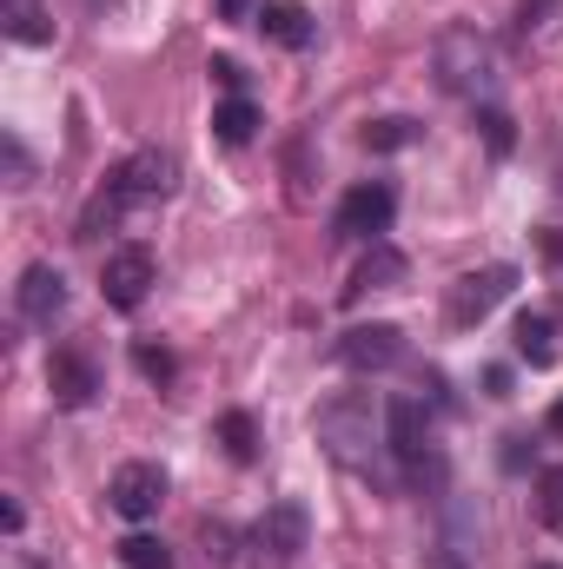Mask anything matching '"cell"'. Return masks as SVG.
<instances>
[{
	"instance_id": "cell-2",
	"label": "cell",
	"mask_w": 563,
	"mask_h": 569,
	"mask_svg": "<svg viewBox=\"0 0 563 569\" xmlns=\"http://www.w3.org/2000/svg\"><path fill=\"white\" fill-rule=\"evenodd\" d=\"M318 443L332 463H345L352 477H385V457H392V437H385V405L372 391H345L332 405H318Z\"/></svg>"
},
{
	"instance_id": "cell-3",
	"label": "cell",
	"mask_w": 563,
	"mask_h": 569,
	"mask_svg": "<svg viewBox=\"0 0 563 569\" xmlns=\"http://www.w3.org/2000/svg\"><path fill=\"white\" fill-rule=\"evenodd\" d=\"M431 73L444 93L471 100V107H497V47L477 33V27H444L437 47H431Z\"/></svg>"
},
{
	"instance_id": "cell-1",
	"label": "cell",
	"mask_w": 563,
	"mask_h": 569,
	"mask_svg": "<svg viewBox=\"0 0 563 569\" xmlns=\"http://www.w3.org/2000/svg\"><path fill=\"white\" fill-rule=\"evenodd\" d=\"M172 192H179V159H172V152H159V146H140V152H127V159L107 172V186H100V192H93V206L80 212V232H73V239H100V232L127 226L134 212L166 206Z\"/></svg>"
},
{
	"instance_id": "cell-14",
	"label": "cell",
	"mask_w": 563,
	"mask_h": 569,
	"mask_svg": "<svg viewBox=\"0 0 563 569\" xmlns=\"http://www.w3.org/2000/svg\"><path fill=\"white\" fill-rule=\"evenodd\" d=\"M405 272H412V259L398 252V246H372L365 259H358V272H352V284H345V305L352 298H365V291H392V284H405Z\"/></svg>"
},
{
	"instance_id": "cell-26",
	"label": "cell",
	"mask_w": 563,
	"mask_h": 569,
	"mask_svg": "<svg viewBox=\"0 0 563 569\" xmlns=\"http://www.w3.org/2000/svg\"><path fill=\"white\" fill-rule=\"evenodd\" d=\"M206 73H213V87H226V93H246V67H239L233 53H213V60H206Z\"/></svg>"
},
{
	"instance_id": "cell-21",
	"label": "cell",
	"mask_w": 563,
	"mask_h": 569,
	"mask_svg": "<svg viewBox=\"0 0 563 569\" xmlns=\"http://www.w3.org/2000/svg\"><path fill=\"white\" fill-rule=\"evenodd\" d=\"M134 365H140V378H152V385H172V378H179V358H172L166 345H152V338L134 345Z\"/></svg>"
},
{
	"instance_id": "cell-6",
	"label": "cell",
	"mask_w": 563,
	"mask_h": 569,
	"mask_svg": "<svg viewBox=\"0 0 563 569\" xmlns=\"http://www.w3.org/2000/svg\"><path fill=\"white\" fill-rule=\"evenodd\" d=\"M517 291V266H484V272H464V279L444 291V318L464 331V325H484L504 298Z\"/></svg>"
},
{
	"instance_id": "cell-31",
	"label": "cell",
	"mask_w": 563,
	"mask_h": 569,
	"mask_svg": "<svg viewBox=\"0 0 563 569\" xmlns=\"http://www.w3.org/2000/svg\"><path fill=\"white\" fill-rule=\"evenodd\" d=\"M20 523H27V510L7 497V503H0V530H7V537H20Z\"/></svg>"
},
{
	"instance_id": "cell-12",
	"label": "cell",
	"mask_w": 563,
	"mask_h": 569,
	"mask_svg": "<svg viewBox=\"0 0 563 569\" xmlns=\"http://www.w3.org/2000/svg\"><path fill=\"white\" fill-rule=\"evenodd\" d=\"M47 391H53V405H60V411H87V405L100 398V365H93L87 351L60 345V351L47 358Z\"/></svg>"
},
{
	"instance_id": "cell-18",
	"label": "cell",
	"mask_w": 563,
	"mask_h": 569,
	"mask_svg": "<svg viewBox=\"0 0 563 569\" xmlns=\"http://www.w3.org/2000/svg\"><path fill=\"white\" fill-rule=\"evenodd\" d=\"M213 430H219V443H226L233 463H259V418L253 411H226Z\"/></svg>"
},
{
	"instance_id": "cell-15",
	"label": "cell",
	"mask_w": 563,
	"mask_h": 569,
	"mask_svg": "<svg viewBox=\"0 0 563 569\" xmlns=\"http://www.w3.org/2000/svg\"><path fill=\"white\" fill-rule=\"evenodd\" d=\"M511 345H517V358H524L531 371H551V365H557V318H551V311H517Z\"/></svg>"
},
{
	"instance_id": "cell-17",
	"label": "cell",
	"mask_w": 563,
	"mask_h": 569,
	"mask_svg": "<svg viewBox=\"0 0 563 569\" xmlns=\"http://www.w3.org/2000/svg\"><path fill=\"white\" fill-rule=\"evenodd\" d=\"M0 33L20 40V47H47V40H53L47 0H0Z\"/></svg>"
},
{
	"instance_id": "cell-7",
	"label": "cell",
	"mask_w": 563,
	"mask_h": 569,
	"mask_svg": "<svg viewBox=\"0 0 563 569\" xmlns=\"http://www.w3.org/2000/svg\"><path fill=\"white\" fill-rule=\"evenodd\" d=\"M305 543H312V517L292 497L285 503H266V517L246 530V550H259V563H298Z\"/></svg>"
},
{
	"instance_id": "cell-8",
	"label": "cell",
	"mask_w": 563,
	"mask_h": 569,
	"mask_svg": "<svg viewBox=\"0 0 563 569\" xmlns=\"http://www.w3.org/2000/svg\"><path fill=\"white\" fill-rule=\"evenodd\" d=\"M166 490H172V477H166V463H120L113 470V483H107V503H113V517H127V523H152L159 517V503H166Z\"/></svg>"
},
{
	"instance_id": "cell-30",
	"label": "cell",
	"mask_w": 563,
	"mask_h": 569,
	"mask_svg": "<svg viewBox=\"0 0 563 569\" xmlns=\"http://www.w3.org/2000/svg\"><path fill=\"white\" fill-rule=\"evenodd\" d=\"M484 391H491V398H511V371H504V365H491V371H484Z\"/></svg>"
},
{
	"instance_id": "cell-22",
	"label": "cell",
	"mask_w": 563,
	"mask_h": 569,
	"mask_svg": "<svg viewBox=\"0 0 563 569\" xmlns=\"http://www.w3.org/2000/svg\"><path fill=\"white\" fill-rule=\"evenodd\" d=\"M537 517H544L551 530L563 523V463H544V470H537Z\"/></svg>"
},
{
	"instance_id": "cell-5",
	"label": "cell",
	"mask_w": 563,
	"mask_h": 569,
	"mask_svg": "<svg viewBox=\"0 0 563 569\" xmlns=\"http://www.w3.org/2000/svg\"><path fill=\"white\" fill-rule=\"evenodd\" d=\"M392 219H398V186H392V179H365V186H352V192L338 199L332 239H338V246H345V239H372V246H378V232H392Z\"/></svg>"
},
{
	"instance_id": "cell-4",
	"label": "cell",
	"mask_w": 563,
	"mask_h": 569,
	"mask_svg": "<svg viewBox=\"0 0 563 569\" xmlns=\"http://www.w3.org/2000/svg\"><path fill=\"white\" fill-rule=\"evenodd\" d=\"M385 437H392V457H398L412 490H444V457H437L431 411L418 398H385Z\"/></svg>"
},
{
	"instance_id": "cell-10",
	"label": "cell",
	"mask_w": 563,
	"mask_h": 569,
	"mask_svg": "<svg viewBox=\"0 0 563 569\" xmlns=\"http://www.w3.org/2000/svg\"><path fill=\"white\" fill-rule=\"evenodd\" d=\"M67 305H73V291L60 279V266H27L20 284H13V311H20V325H33V331H53V325L67 318Z\"/></svg>"
},
{
	"instance_id": "cell-27",
	"label": "cell",
	"mask_w": 563,
	"mask_h": 569,
	"mask_svg": "<svg viewBox=\"0 0 563 569\" xmlns=\"http://www.w3.org/2000/svg\"><path fill=\"white\" fill-rule=\"evenodd\" d=\"M497 457H504V470H524V463H531V457H537V437H524V430H511V437H504V450H497Z\"/></svg>"
},
{
	"instance_id": "cell-13",
	"label": "cell",
	"mask_w": 563,
	"mask_h": 569,
	"mask_svg": "<svg viewBox=\"0 0 563 569\" xmlns=\"http://www.w3.org/2000/svg\"><path fill=\"white\" fill-rule=\"evenodd\" d=\"M259 33L285 47V53H305L312 40H318V20H312V7H298V0H259Z\"/></svg>"
},
{
	"instance_id": "cell-9",
	"label": "cell",
	"mask_w": 563,
	"mask_h": 569,
	"mask_svg": "<svg viewBox=\"0 0 563 569\" xmlns=\"http://www.w3.org/2000/svg\"><path fill=\"white\" fill-rule=\"evenodd\" d=\"M152 279H159V266H152L146 246H113V252L100 259V298H107L113 311H140Z\"/></svg>"
},
{
	"instance_id": "cell-24",
	"label": "cell",
	"mask_w": 563,
	"mask_h": 569,
	"mask_svg": "<svg viewBox=\"0 0 563 569\" xmlns=\"http://www.w3.org/2000/svg\"><path fill=\"white\" fill-rule=\"evenodd\" d=\"M199 543H206V563H233V550H239V537L226 523H199Z\"/></svg>"
},
{
	"instance_id": "cell-16",
	"label": "cell",
	"mask_w": 563,
	"mask_h": 569,
	"mask_svg": "<svg viewBox=\"0 0 563 569\" xmlns=\"http://www.w3.org/2000/svg\"><path fill=\"white\" fill-rule=\"evenodd\" d=\"M259 127H266V113H259L253 93H226V100L213 107V133H219L226 146H253L259 140Z\"/></svg>"
},
{
	"instance_id": "cell-29",
	"label": "cell",
	"mask_w": 563,
	"mask_h": 569,
	"mask_svg": "<svg viewBox=\"0 0 563 569\" xmlns=\"http://www.w3.org/2000/svg\"><path fill=\"white\" fill-rule=\"evenodd\" d=\"M537 246H544V259H551V266H563V226H544V232H537Z\"/></svg>"
},
{
	"instance_id": "cell-19",
	"label": "cell",
	"mask_w": 563,
	"mask_h": 569,
	"mask_svg": "<svg viewBox=\"0 0 563 569\" xmlns=\"http://www.w3.org/2000/svg\"><path fill=\"white\" fill-rule=\"evenodd\" d=\"M424 140V127L418 120H405V113H392V120H372L365 127V146L372 152H405V146H418Z\"/></svg>"
},
{
	"instance_id": "cell-11",
	"label": "cell",
	"mask_w": 563,
	"mask_h": 569,
	"mask_svg": "<svg viewBox=\"0 0 563 569\" xmlns=\"http://www.w3.org/2000/svg\"><path fill=\"white\" fill-rule=\"evenodd\" d=\"M332 358L345 371H392V365H405V331L398 325H352V331H338Z\"/></svg>"
},
{
	"instance_id": "cell-32",
	"label": "cell",
	"mask_w": 563,
	"mask_h": 569,
	"mask_svg": "<svg viewBox=\"0 0 563 569\" xmlns=\"http://www.w3.org/2000/svg\"><path fill=\"white\" fill-rule=\"evenodd\" d=\"M544 425H551V430H563V398L551 405V418H544Z\"/></svg>"
},
{
	"instance_id": "cell-23",
	"label": "cell",
	"mask_w": 563,
	"mask_h": 569,
	"mask_svg": "<svg viewBox=\"0 0 563 569\" xmlns=\"http://www.w3.org/2000/svg\"><path fill=\"white\" fill-rule=\"evenodd\" d=\"M477 133H484V146H491L497 159L517 146V127H511V113H504V107H477Z\"/></svg>"
},
{
	"instance_id": "cell-25",
	"label": "cell",
	"mask_w": 563,
	"mask_h": 569,
	"mask_svg": "<svg viewBox=\"0 0 563 569\" xmlns=\"http://www.w3.org/2000/svg\"><path fill=\"white\" fill-rule=\"evenodd\" d=\"M0 152H7V186H27L33 179V159H27L20 133H0Z\"/></svg>"
},
{
	"instance_id": "cell-28",
	"label": "cell",
	"mask_w": 563,
	"mask_h": 569,
	"mask_svg": "<svg viewBox=\"0 0 563 569\" xmlns=\"http://www.w3.org/2000/svg\"><path fill=\"white\" fill-rule=\"evenodd\" d=\"M544 13H557V0H517V33L531 40V33L544 27Z\"/></svg>"
},
{
	"instance_id": "cell-20",
	"label": "cell",
	"mask_w": 563,
	"mask_h": 569,
	"mask_svg": "<svg viewBox=\"0 0 563 569\" xmlns=\"http://www.w3.org/2000/svg\"><path fill=\"white\" fill-rule=\"evenodd\" d=\"M120 563L127 569H172V550H166L159 537L134 530V537H120Z\"/></svg>"
}]
</instances>
